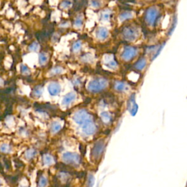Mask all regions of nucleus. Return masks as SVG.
<instances>
[{
    "label": "nucleus",
    "instance_id": "c03bdc74",
    "mask_svg": "<svg viewBox=\"0 0 187 187\" xmlns=\"http://www.w3.org/2000/svg\"><path fill=\"white\" fill-rule=\"evenodd\" d=\"M25 187H27V186H25Z\"/></svg>",
    "mask_w": 187,
    "mask_h": 187
},
{
    "label": "nucleus",
    "instance_id": "4c0bfd02",
    "mask_svg": "<svg viewBox=\"0 0 187 187\" xmlns=\"http://www.w3.org/2000/svg\"><path fill=\"white\" fill-rule=\"evenodd\" d=\"M81 83V81L80 78H74L73 80V84H74V86H79Z\"/></svg>",
    "mask_w": 187,
    "mask_h": 187
},
{
    "label": "nucleus",
    "instance_id": "c9c22d12",
    "mask_svg": "<svg viewBox=\"0 0 187 187\" xmlns=\"http://www.w3.org/2000/svg\"><path fill=\"white\" fill-rule=\"evenodd\" d=\"M14 162H15V165L17 168H21L23 166V162L19 159H14Z\"/></svg>",
    "mask_w": 187,
    "mask_h": 187
},
{
    "label": "nucleus",
    "instance_id": "a211bd4d",
    "mask_svg": "<svg viewBox=\"0 0 187 187\" xmlns=\"http://www.w3.org/2000/svg\"><path fill=\"white\" fill-rule=\"evenodd\" d=\"M37 178H38V180H37V186L39 187H45L48 184V178H47L45 176H44L43 175V172H41V174H37Z\"/></svg>",
    "mask_w": 187,
    "mask_h": 187
},
{
    "label": "nucleus",
    "instance_id": "9b49d317",
    "mask_svg": "<svg viewBox=\"0 0 187 187\" xmlns=\"http://www.w3.org/2000/svg\"><path fill=\"white\" fill-rule=\"evenodd\" d=\"M127 109L132 116H135L138 110V105L135 101V94L132 92L129 95L127 102Z\"/></svg>",
    "mask_w": 187,
    "mask_h": 187
},
{
    "label": "nucleus",
    "instance_id": "c756f323",
    "mask_svg": "<svg viewBox=\"0 0 187 187\" xmlns=\"http://www.w3.org/2000/svg\"><path fill=\"white\" fill-rule=\"evenodd\" d=\"M82 48V43L81 41H76L75 43H74V44L73 45V48H72V49H73V51L74 52V53H78V52H79L80 51H81V49Z\"/></svg>",
    "mask_w": 187,
    "mask_h": 187
},
{
    "label": "nucleus",
    "instance_id": "4be33fe9",
    "mask_svg": "<svg viewBox=\"0 0 187 187\" xmlns=\"http://www.w3.org/2000/svg\"><path fill=\"white\" fill-rule=\"evenodd\" d=\"M37 151L35 148H28L25 152V156L27 159H32L37 155Z\"/></svg>",
    "mask_w": 187,
    "mask_h": 187
},
{
    "label": "nucleus",
    "instance_id": "37998d69",
    "mask_svg": "<svg viewBox=\"0 0 187 187\" xmlns=\"http://www.w3.org/2000/svg\"><path fill=\"white\" fill-rule=\"evenodd\" d=\"M2 185V180H0V186H1Z\"/></svg>",
    "mask_w": 187,
    "mask_h": 187
},
{
    "label": "nucleus",
    "instance_id": "ddd939ff",
    "mask_svg": "<svg viewBox=\"0 0 187 187\" xmlns=\"http://www.w3.org/2000/svg\"><path fill=\"white\" fill-rule=\"evenodd\" d=\"M104 63L106 67L110 70H116L118 68V64L113 58V55H105L104 57Z\"/></svg>",
    "mask_w": 187,
    "mask_h": 187
},
{
    "label": "nucleus",
    "instance_id": "f257e3e1",
    "mask_svg": "<svg viewBox=\"0 0 187 187\" xmlns=\"http://www.w3.org/2000/svg\"><path fill=\"white\" fill-rule=\"evenodd\" d=\"M166 9L164 4L158 2L144 7L138 13V20L146 35L156 34L162 27Z\"/></svg>",
    "mask_w": 187,
    "mask_h": 187
},
{
    "label": "nucleus",
    "instance_id": "a878e982",
    "mask_svg": "<svg viewBox=\"0 0 187 187\" xmlns=\"http://www.w3.org/2000/svg\"><path fill=\"white\" fill-rule=\"evenodd\" d=\"M81 61L85 63H91L92 61H94V57L89 53H85L81 57Z\"/></svg>",
    "mask_w": 187,
    "mask_h": 187
},
{
    "label": "nucleus",
    "instance_id": "1a4fd4ad",
    "mask_svg": "<svg viewBox=\"0 0 187 187\" xmlns=\"http://www.w3.org/2000/svg\"><path fill=\"white\" fill-rule=\"evenodd\" d=\"M113 89L120 94H127L130 92L132 89V86L128 82L117 80L113 83Z\"/></svg>",
    "mask_w": 187,
    "mask_h": 187
},
{
    "label": "nucleus",
    "instance_id": "f03ea898",
    "mask_svg": "<svg viewBox=\"0 0 187 187\" xmlns=\"http://www.w3.org/2000/svg\"><path fill=\"white\" fill-rule=\"evenodd\" d=\"M121 37L126 44L142 45V42L146 37L144 30L138 20L125 23L121 29Z\"/></svg>",
    "mask_w": 187,
    "mask_h": 187
},
{
    "label": "nucleus",
    "instance_id": "7ed1b4c3",
    "mask_svg": "<svg viewBox=\"0 0 187 187\" xmlns=\"http://www.w3.org/2000/svg\"><path fill=\"white\" fill-rule=\"evenodd\" d=\"M145 46L138 45L125 44L120 53V59L122 62L132 65L142 55L144 54Z\"/></svg>",
    "mask_w": 187,
    "mask_h": 187
},
{
    "label": "nucleus",
    "instance_id": "412c9836",
    "mask_svg": "<svg viewBox=\"0 0 187 187\" xmlns=\"http://www.w3.org/2000/svg\"><path fill=\"white\" fill-rule=\"evenodd\" d=\"M43 94V87L41 86H36L32 91V95L35 98H39Z\"/></svg>",
    "mask_w": 187,
    "mask_h": 187
},
{
    "label": "nucleus",
    "instance_id": "58836bf2",
    "mask_svg": "<svg viewBox=\"0 0 187 187\" xmlns=\"http://www.w3.org/2000/svg\"><path fill=\"white\" fill-rule=\"evenodd\" d=\"M80 151H81V153L82 154V155H84L86 154V146H83V144H81V146H80Z\"/></svg>",
    "mask_w": 187,
    "mask_h": 187
},
{
    "label": "nucleus",
    "instance_id": "79ce46f5",
    "mask_svg": "<svg viewBox=\"0 0 187 187\" xmlns=\"http://www.w3.org/2000/svg\"><path fill=\"white\" fill-rule=\"evenodd\" d=\"M3 83H4L3 80L1 79V78H0V86H2V85H3Z\"/></svg>",
    "mask_w": 187,
    "mask_h": 187
},
{
    "label": "nucleus",
    "instance_id": "0eeeda50",
    "mask_svg": "<svg viewBox=\"0 0 187 187\" xmlns=\"http://www.w3.org/2000/svg\"><path fill=\"white\" fill-rule=\"evenodd\" d=\"M64 162L69 165L78 166L82 162V158L79 154L73 152H66L62 156Z\"/></svg>",
    "mask_w": 187,
    "mask_h": 187
},
{
    "label": "nucleus",
    "instance_id": "4468645a",
    "mask_svg": "<svg viewBox=\"0 0 187 187\" xmlns=\"http://www.w3.org/2000/svg\"><path fill=\"white\" fill-rule=\"evenodd\" d=\"M110 35L109 30L105 27H99L96 31V38L99 40H104L108 38Z\"/></svg>",
    "mask_w": 187,
    "mask_h": 187
},
{
    "label": "nucleus",
    "instance_id": "7c9ffc66",
    "mask_svg": "<svg viewBox=\"0 0 187 187\" xmlns=\"http://www.w3.org/2000/svg\"><path fill=\"white\" fill-rule=\"evenodd\" d=\"M90 6L93 8H99L102 6V2L100 0H91Z\"/></svg>",
    "mask_w": 187,
    "mask_h": 187
},
{
    "label": "nucleus",
    "instance_id": "ea45409f",
    "mask_svg": "<svg viewBox=\"0 0 187 187\" xmlns=\"http://www.w3.org/2000/svg\"><path fill=\"white\" fill-rule=\"evenodd\" d=\"M70 23L69 22H65V23H62L59 25L60 27H62V28H66V27H70Z\"/></svg>",
    "mask_w": 187,
    "mask_h": 187
},
{
    "label": "nucleus",
    "instance_id": "6ab92c4d",
    "mask_svg": "<svg viewBox=\"0 0 187 187\" xmlns=\"http://www.w3.org/2000/svg\"><path fill=\"white\" fill-rule=\"evenodd\" d=\"M111 13H112V11L110 9L104 10L100 14V21H109Z\"/></svg>",
    "mask_w": 187,
    "mask_h": 187
},
{
    "label": "nucleus",
    "instance_id": "b1692460",
    "mask_svg": "<svg viewBox=\"0 0 187 187\" xmlns=\"http://www.w3.org/2000/svg\"><path fill=\"white\" fill-rule=\"evenodd\" d=\"M61 129V125L57 121H55V122H53L51 124V127H50V129H51V132L52 133H57L58 132H59Z\"/></svg>",
    "mask_w": 187,
    "mask_h": 187
},
{
    "label": "nucleus",
    "instance_id": "f3484780",
    "mask_svg": "<svg viewBox=\"0 0 187 187\" xmlns=\"http://www.w3.org/2000/svg\"><path fill=\"white\" fill-rule=\"evenodd\" d=\"M100 118H101V120L104 124H108L112 121L113 120V117H112V115L110 114V113L108 112V111H103L100 113Z\"/></svg>",
    "mask_w": 187,
    "mask_h": 187
},
{
    "label": "nucleus",
    "instance_id": "f704fd0d",
    "mask_svg": "<svg viewBox=\"0 0 187 187\" xmlns=\"http://www.w3.org/2000/svg\"><path fill=\"white\" fill-rule=\"evenodd\" d=\"M3 162L4 166H5L6 169H10V167H11V163H10V159H7V157L3 158Z\"/></svg>",
    "mask_w": 187,
    "mask_h": 187
},
{
    "label": "nucleus",
    "instance_id": "473e14b6",
    "mask_svg": "<svg viewBox=\"0 0 187 187\" xmlns=\"http://www.w3.org/2000/svg\"><path fill=\"white\" fill-rule=\"evenodd\" d=\"M70 5H71V2L69 0H64L63 2L60 4V8L66 10L70 7Z\"/></svg>",
    "mask_w": 187,
    "mask_h": 187
},
{
    "label": "nucleus",
    "instance_id": "20e7f679",
    "mask_svg": "<svg viewBox=\"0 0 187 187\" xmlns=\"http://www.w3.org/2000/svg\"><path fill=\"white\" fill-rule=\"evenodd\" d=\"M150 62H151L150 58L146 55L143 54L138 60H136L135 62L132 65V69L134 73L142 75L147 70V67Z\"/></svg>",
    "mask_w": 187,
    "mask_h": 187
},
{
    "label": "nucleus",
    "instance_id": "2f4dec72",
    "mask_svg": "<svg viewBox=\"0 0 187 187\" xmlns=\"http://www.w3.org/2000/svg\"><path fill=\"white\" fill-rule=\"evenodd\" d=\"M40 48V45L37 42H34L29 47V51H37Z\"/></svg>",
    "mask_w": 187,
    "mask_h": 187
},
{
    "label": "nucleus",
    "instance_id": "39448f33",
    "mask_svg": "<svg viewBox=\"0 0 187 187\" xmlns=\"http://www.w3.org/2000/svg\"><path fill=\"white\" fill-rule=\"evenodd\" d=\"M109 85L108 79L104 78H98L92 80L89 83L88 90L91 92H100L105 89Z\"/></svg>",
    "mask_w": 187,
    "mask_h": 187
},
{
    "label": "nucleus",
    "instance_id": "cd10ccee",
    "mask_svg": "<svg viewBox=\"0 0 187 187\" xmlns=\"http://www.w3.org/2000/svg\"><path fill=\"white\" fill-rule=\"evenodd\" d=\"M0 151L1 152L4 153V154H8L10 153L12 151V147L10 145L7 144V143H4L2 146H0Z\"/></svg>",
    "mask_w": 187,
    "mask_h": 187
},
{
    "label": "nucleus",
    "instance_id": "e433bc0d",
    "mask_svg": "<svg viewBox=\"0 0 187 187\" xmlns=\"http://www.w3.org/2000/svg\"><path fill=\"white\" fill-rule=\"evenodd\" d=\"M94 184V178L92 175H90L89 178L88 187H92Z\"/></svg>",
    "mask_w": 187,
    "mask_h": 187
},
{
    "label": "nucleus",
    "instance_id": "a19ab883",
    "mask_svg": "<svg viewBox=\"0 0 187 187\" xmlns=\"http://www.w3.org/2000/svg\"><path fill=\"white\" fill-rule=\"evenodd\" d=\"M4 167H3V164L2 163L0 162V173L4 174Z\"/></svg>",
    "mask_w": 187,
    "mask_h": 187
},
{
    "label": "nucleus",
    "instance_id": "f8f14e48",
    "mask_svg": "<svg viewBox=\"0 0 187 187\" xmlns=\"http://www.w3.org/2000/svg\"><path fill=\"white\" fill-rule=\"evenodd\" d=\"M82 130H83V132L86 135H92L96 132V124L92 121V119L89 120L82 125Z\"/></svg>",
    "mask_w": 187,
    "mask_h": 187
},
{
    "label": "nucleus",
    "instance_id": "2eb2a0df",
    "mask_svg": "<svg viewBox=\"0 0 187 187\" xmlns=\"http://www.w3.org/2000/svg\"><path fill=\"white\" fill-rule=\"evenodd\" d=\"M48 91L51 96H57L61 91V86L57 82H51L48 85Z\"/></svg>",
    "mask_w": 187,
    "mask_h": 187
},
{
    "label": "nucleus",
    "instance_id": "dca6fc26",
    "mask_svg": "<svg viewBox=\"0 0 187 187\" xmlns=\"http://www.w3.org/2000/svg\"><path fill=\"white\" fill-rule=\"evenodd\" d=\"M75 99H76V94L73 91L69 92L64 96L62 99V104L65 106L70 105L72 102H75Z\"/></svg>",
    "mask_w": 187,
    "mask_h": 187
},
{
    "label": "nucleus",
    "instance_id": "5701e85b",
    "mask_svg": "<svg viewBox=\"0 0 187 187\" xmlns=\"http://www.w3.org/2000/svg\"><path fill=\"white\" fill-rule=\"evenodd\" d=\"M43 163L45 165L47 166H50L51 165V164H53L54 162V159H53V156H51L49 154H45V155L43 156Z\"/></svg>",
    "mask_w": 187,
    "mask_h": 187
},
{
    "label": "nucleus",
    "instance_id": "c85d7f7f",
    "mask_svg": "<svg viewBox=\"0 0 187 187\" xmlns=\"http://www.w3.org/2000/svg\"><path fill=\"white\" fill-rule=\"evenodd\" d=\"M83 24V17L81 15H78L74 21V26L75 28H81Z\"/></svg>",
    "mask_w": 187,
    "mask_h": 187
},
{
    "label": "nucleus",
    "instance_id": "72a5a7b5",
    "mask_svg": "<svg viewBox=\"0 0 187 187\" xmlns=\"http://www.w3.org/2000/svg\"><path fill=\"white\" fill-rule=\"evenodd\" d=\"M20 71L21 73V74L26 75L30 73V70L29 69V67L24 65H21L20 66Z\"/></svg>",
    "mask_w": 187,
    "mask_h": 187
},
{
    "label": "nucleus",
    "instance_id": "393cba45",
    "mask_svg": "<svg viewBox=\"0 0 187 187\" xmlns=\"http://www.w3.org/2000/svg\"><path fill=\"white\" fill-rule=\"evenodd\" d=\"M137 1H138V4H140L143 7H146L148 5H153V4L158 3L160 0H137Z\"/></svg>",
    "mask_w": 187,
    "mask_h": 187
},
{
    "label": "nucleus",
    "instance_id": "9d476101",
    "mask_svg": "<svg viewBox=\"0 0 187 187\" xmlns=\"http://www.w3.org/2000/svg\"><path fill=\"white\" fill-rule=\"evenodd\" d=\"M104 149V142L103 140H97L91 151V156L94 159H99L103 154Z\"/></svg>",
    "mask_w": 187,
    "mask_h": 187
},
{
    "label": "nucleus",
    "instance_id": "6e6552de",
    "mask_svg": "<svg viewBox=\"0 0 187 187\" xmlns=\"http://www.w3.org/2000/svg\"><path fill=\"white\" fill-rule=\"evenodd\" d=\"M92 119L89 113L86 110H80L77 111L73 116V120L76 124L79 125H83L89 120Z\"/></svg>",
    "mask_w": 187,
    "mask_h": 187
},
{
    "label": "nucleus",
    "instance_id": "bb28decb",
    "mask_svg": "<svg viewBox=\"0 0 187 187\" xmlns=\"http://www.w3.org/2000/svg\"><path fill=\"white\" fill-rule=\"evenodd\" d=\"M48 57L45 53H40L39 54V63L40 65H44L48 62Z\"/></svg>",
    "mask_w": 187,
    "mask_h": 187
},
{
    "label": "nucleus",
    "instance_id": "423d86ee",
    "mask_svg": "<svg viewBox=\"0 0 187 187\" xmlns=\"http://www.w3.org/2000/svg\"><path fill=\"white\" fill-rule=\"evenodd\" d=\"M139 12L134 11L133 10H126L121 12L118 16V21L121 23H129L134 20H138Z\"/></svg>",
    "mask_w": 187,
    "mask_h": 187
},
{
    "label": "nucleus",
    "instance_id": "aec40b11",
    "mask_svg": "<svg viewBox=\"0 0 187 187\" xmlns=\"http://www.w3.org/2000/svg\"><path fill=\"white\" fill-rule=\"evenodd\" d=\"M64 73V69L61 67H55L53 69L50 70L49 75L50 76H55L57 75L62 74Z\"/></svg>",
    "mask_w": 187,
    "mask_h": 187
}]
</instances>
